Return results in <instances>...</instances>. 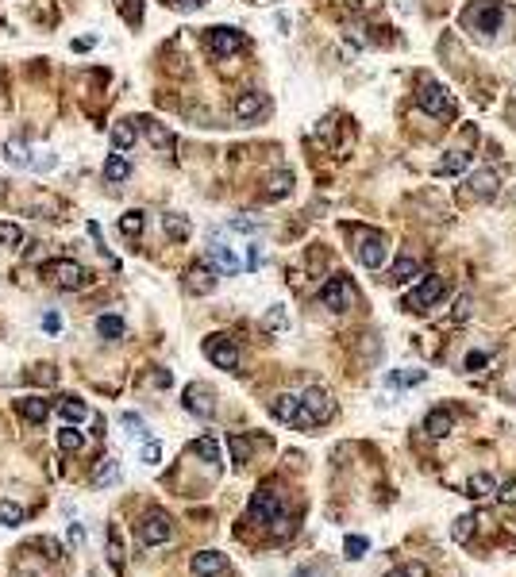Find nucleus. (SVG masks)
<instances>
[{"label":"nucleus","mask_w":516,"mask_h":577,"mask_svg":"<svg viewBox=\"0 0 516 577\" xmlns=\"http://www.w3.org/2000/svg\"><path fill=\"white\" fill-rule=\"evenodd\" d=\"M227 570V554H220V550H201V554H193V573L196 577H216Z\"/></svg>","instance_id":"obj_14"},{"label":"nucleus","mask_w":516,"mask_h":577,"mask_svg":"<svg viewBox=\"0 0 516 577\" xmlns=\"http://www.w3.org/2000/svg\"><path fill=\"white\" fill-rule=\"evenodd\" d=\"M416 274H420V262H416L413 254H401V258L393 262V270H389V281L393 285H405V281H413Z\"/></svg>","instance_id":"obj_20"},{"label":"nucleus","mask_w":516,"mask_h":577,"mask_svg":"<svg viewBox=\"0 0 516 577\" xmlns=\"http://www.w3.org/2000/svg\"><path fill=\"white\" fill-rule=\"evenodd\" d=\"M85 447V435L77 431V427H62L58 431V450H65V455H73V450Z\"/></svg>","instance_id":"obj_32"},{"label":"nucleus","mask_w":516,"mask_h":577,"mask_svg":"<svg viewBox=\"0 0 516 577\" xmlns=\"http://www.w3.org/2000/svg\"><path fill=\"white\" fill-rule=\"evenodd\" d=\"M39 381H54V369L51 366H39Z\"/></svg>","instance_id":"obj_54"},{"label":"nucleus","mask_w":516,"mask_h":577,"mask_svg":"<svg viewBox=\"0 0 516 577\" xmlns=\"http://www.w3.org/2000/svg\"><path fill=\"white\" fill-rule=\"evenodd\" d=\"M420 570H393V573H386V577H416Z\"/></svg>","instance_id":"obj_55"},{"label":"nucleus","mask_w":516,"mask_h":577,"mask_svg":"<svg viewBox=\"0 0 516 577\" xmlns=\"http://www.w3.org/2000/svg\"><path fill=\"white\" fill-rule=\"evenodd\" d=\"M108 566L112 570H124V547H120V535H108Z\"/></svg>","instance_id":"obj_39"},{"label":"nucleus","mask_w":516,"mask_h":577,"mask_svg":"<svg viewBox=\"0 0 516 577\" xmlns=\"http://www.w3.org/2000/svg\"><path fill=\"white\" fill-rule=\"evenodd\" d=\"M4 154H8V162H12V166H27V154H23V143H20V139H8Z\"/></svg>","instance_id":"obj_41"},{"label":"nucleus","mask_w":516,"mask_h":577,"mask_svg":"<svg viewBox=\"0 0 516 577\" xmlns=\"http://www.w3.org/2000/svg\"><path fill=\"white\" fill-rule=\"evenodd\" d=\"M143 127H146V139H151L158 151H174V135H170L162 123H151V120H143Z\"/></svg>","instance_id":"obj_26"},{"label":"nucleus","mask_w":516,"mask_h":577,"mask_svg":"<svg viewBox=\"0 0 516 577\" xmlns=\"http://www.w3.org/2000/svg\"><path fill=\"white\" fill-rule=\"evenodd\" d=\"M170 535H174V527H170L166 512H146L143 524H139V539H143L146 547H158V543H166Z\"/></svg>","instance_id":"obj_12"},{"label":"nucleus","mask_w":516,"mask_h":577,"mask_svg":"<svg viewBox=\"0 0 516 577\" xmlns=\"http://www.w3.org/2000/svg\"><path fill=\"white\" fill-rule=\"evenodd\" d=\"M158 458H162V447H158V443H143V462H146V466H154Z\"/></svg>","instance_id":"obj_48"},{"label":"nucleus","mask_w":516,"mask_h":577,"mask_svg":"<svg viewBox=\"0 0 516 577\" xmlns=\"http://www.w3.org/2000/svg\"><path fill=\"white\" fill-rule=\"evenodd\" d=\"M120 235H127V239L143 235V212H139V208L124 212V216H120Z\"/></svg>","instance_id":"obj_30"},{"label":"nucleus","mask_w":516,"mask_h":577,"mask_svg":"<svg viewBox=\"0 0 516 577\" xmlns=\"http://www.w3.org/2000/svg\"><path fill=\"white\" fill-rule=\"evenodd\" d=\"M320 300H324V308H332V312H347L351 304H355V285H351V277H327L324 288H320Z\"/></svg>","instance_id":"obj_6"},{"label":"nucleus","mask_w":516,"mask_h":577,"mask_svg":"<svg viewBox=\"0 0 516 577\" xmlns=\"http://www.w3.org/2000/svg\"><path fill=\"white\" fill-rule=\"evenodd\" d=\"M416 108L428 112V115H443L451 108V96H447V89L439 85V81H424L420 93H416Z\"/></svg>","instance_id":"obj_10"},{"label":"nucleus","mask_w":516,"mask_h":577,"mask_svg":"<svg viewBox=\"0 0 516 577\" xmlns=\"http://www.w3.org/2000/svg\"><path fill=\"white\" fill-rule=\"evenodd\" d=\"M104 177L108 181H127L131 177V162L124 158V154H112V158L104 162Z\"/></svg>","instance_id":"obj_28"},{"label":"nucleus","mask_w":516,"mask_h":577,"mask_svg":"<svg viewBox=\"0 0 516 577\" xmlns=\"http://www.w3.org/2000/svg\"><path fill=\"white\" fill-rule=\"evenodd\" d=\"M462 20H466V27L482 31V35H493V31L501 27L505 12H501V4H497V0H474V8H466Z\"/></svg>","instance_id":"obj_2"},{"label":"nucleus","mask_w":516,"mask_h":577,"mask_svg":"<svg viewBox=\"0 0 516 577\" xmlns=\"http://www.w3.org/2000/svg\"><path fill=\"white\" fill-rule=\"evenodd\" d=\"M270 412H274V419H282V424H293L301 412V397L297 393H282V397L270 404Z\"/></svg>","instance_id":"obj_19"},{"label":"nucleus","mask_w":516,"mask_h":577,"mask_svg":"<svg viewBox=\"0 0 516 577\" xmlns=\"http://www.w3.org/2000/svg\"><path fill=\"white\" fill-rule=\"evenodd\" d=\"M424 381V369H393V374H389V385H397V389H401V385H420Z\"/></svg>","instance_id":"obj_37"},{"label":"nucleus","mask_w":516,"mask_h":577,"mask_svg":"<svg viewBox=\"0 0 516 577\" xmlns=\"http://www.w3.org/2000/svg\"><path fill=\"white\" fill-rule=\"evenodd\" d=\"M96 335L108 339V343L124 339V319H120V316H101V319H96Z\"/></svg>","instance_id":"obj_25"},{"label":"nucleus","mask_w":516,"mask_h":577,"mask_svg":"<svg viewBox=\"0 0 516 577\" xmlns=\"http://www.w3.org/2000/svg\"><path fill=\"white\" fill-rule=\"evenodd\" d=\"M193 455H201L204 462H212V466H216V462H220V443L212 439V435H201V439L193 443Z\"/></svg>","instance_id":"obj_33"},{"label":"nucleus","mask_w":516,"mask_h":577,"mask_svg":"<svg viewBox=\"0 0 516 577\" xmlns=\"http://www.w3.org/2000/svg\"><path fill=\"white\" fill-rule=\"evenodd\" d=\"M124 424L131 427V435H143V419H139L135 412H124Z\"/></svg>","instance_id":"obj_50"},{"label":"nucleus","mask_w":516,"mask_h":577,"mask_svg":"<svg viewBox=\"0 0 516 577\" xmlns=\"http://www.w3.org/2000/svg\"><path fill=\"white\" fill-rule=\"evenodd\" d=\"M466 316H470V296H462L458 308H455V319H466Z\"/></svg>","instance_id":"obj_51"},{"label":"nucleus","mask_w":516,"mask_h":577,"mask_svg":"<svg viewBox=\"0 0 516 577\" xmlns=\"http://www.w3.org/2000/svg\"><path fill=\"white\" fill-rule=\"evenodd\" d=\"M204 43H208V51L216 58H232V54H239L243 46H247V39H243V31H235V27H208Z\"/></svg>","instance_id":"obj_5"},{"label":"nucleus","mask_w":516,"mask_h":577,"mask_svg":"<svg viewBox=\"0 0 516 577\" xmlns=\"http://www.w3.org/2000/svg\"><path fill=\"white\" fill-rule=\"evenodd\" d=\"M247 512L255 524H277V519H282V497H277L274 489H258L255 497H251Z\"/></svg>","instance_id":"obj_8"},{"label":"nucleus","mask_w":516,"mask_h":577,"mask_svg":"<svg viewBox=\"0 0 516 577\" xmlns=\"http://www.w3.org/2000/svg\"><path fill=\"white\" fill-rule=\"evenodd\" d=\"M0 243H4V246H20L23 243V231L15 227V224H0Z\"/></svg>","instance_id":"obj_42"},{"label":"nucleus","mask_w":516,"mask_h":577,"mask_svg":"<svg viewBox=\"0 0 516 577\" xmlns=\"http://www.w3.org/2000/svg\"><path fill=\"white\" fill-rule=\"evenodd\" d=\"M43 327H46V331H58V327H62V319H58V316H54V312H51V316L43 319Z\"/></svg>","instance_id":"obj_52"},{"label":"nucleus","mask_w":516,"mask_h":577,"mask_svg":"<svg viewBox=\"0 0 516 577\" xmlns=\"http://www.w3.org/2000/svg\"><path fill=\"white\" fill-rule=\"evenodd\" d=\"M201 4H208V0H177V8H185V12H193V8H201Z\"/></svg>","instance_id":"obj_53"},{"label":"nucleus","mask_w":516,"mask_h":577,"mask_svg":"<svg viewBox=\"0 0 516 577\" xmlns=\"http://www.w3.org/2000/svg\"><path fill=\"white\" fill-rule=\"evenodd\" d=\"M131 143H135V123H131V120H120L116 127H112V146H116V151H127Z\"/></svg>","instance_id":"obj_29"},{"label":"nucleus","mask_w":516,"mask_h":577,"mask_svg":"<svg viewBox=\"0 0 516 577\" xmlns=\"http://www.w3.org/2000/svg\"><path fill=\"white\" fill-rule=\"evenodd\" d=\"M204 354H208V362H216L220 369H239V346H235L227 335H208L204 339Z\"/></svg>","instance_id":"obj_7"},{"label":"nucleus","mask_w":516,"mask_h":577,"mask_svg":"<svg viewBox=\"0 0 516 577\" xmlns=\"http://www.w3.org/2000/svg\"><path fill=\"white\" fill-rule=\"evenodd\" d=\"M424 431H428L432 439H447V435L455 431V416L443 408H432L428 416H424Z\"/></svg>","instance_id":"obj_16"},{"label":"nucleus","mask_w":516,"mask_h":577,"mask_svg":"<svg viewBox=\"0 0 516 577\" xmlns=\"http://www.w3.org/2000/svg\"><path fill=\"white\" fill-rule=\"evenodd\" d=\"M120 481V462L116 458H101V466L93 469V489H104V485Z\"/></svg>","instance_id":"obj_21"},{"label":"nucleus","mask_w":516,"mask_h":577,"mask_svg":"<svg viewBox=\"0 0 516 577\" xmlns=\"http://www.w3.org/2000/svg\"><path fill=\"white\" fill-rule=\"evenodd\" d=\"M289 189H293V173H274V177H270V189H266V201H282Z\"/></svg>","instance_id":"obj_34"},{"label":"nucleus","mask_w":516,"mask_h":577,"mask_svg":"<svg viewBox=\"0 0 516 577\" xmlns=\"http://www.w3.org/2000/svg\"><path fill=\"white\" fill-rule=\"evenodd\" d=\"M20 416L31 419V424H43V419L51 416V404L39 400V397H23V400H20Z\"/></svg>","instance_id":"obj_22"},{"label":"nucleus","mask_w":516,"mask_h":577,"mask_svg":"<svg viewBox=\"0 0 516 577\" xmlns=\"http://www.w3.org/2000/svg\"><path fill=\"white\" fill-rule=\"evenodd\" d=\"M185 412H193V416H201V419H208L212 412H216V397H212V389L204 381H193V385H185Z\"/></svg>","instance_id":"obj_11"},{"label":"nucleus","mask_w":516,"mask_h":577,"mask_svg":"<svg viewBox=\"0 0 516 577\" xmlns=\"http://www.w3.org/2000/svg\"><path fill=\"white\" fill-rule=\"evenodd\" d=\"M266 112V96L262 93H255V89H251V93H239V101H235V115H239V120H258V115Z\"/></svg>","instance_id":"obj_18"},{"label":"nucleus","mask_w":516,"mask_h":577,"mask_svg":"<svg viewBox=\"0 0 516 577\" xmlns=\"http://www.w3.org/2000/svg\"><path fill=\"white\" fill-rule=\"evenodd\" d=\"M466 166H470V154H466V151H451L443 162H439V173H443V177H455V173H462Z\"/></svg>","instance_id":"obj_27"},{"label":"nucleus","mask_w":516,"mask_h":577,"mask_svg":"<svg viewBox=\"0 0 516 577\" xmlns=\"http://www.w3.org/2000/svg\"><path fill=\"white\" fill-rule=\"evenodd\" d=\"M389 258V246L382 235H363V243H358V262H363L366 270H382Z\"/></svg>","instance_id":"obj_13"},{"label":"nucleus","mask_w":516,"mask_h":577,"mask_svg":"<svg viewBox=\"0 0 516 577\" xmlns=\"http://www.w3.org/2000/svg\"><path fill=\"white\" fill-rule=\"evenodd\" d=\"M185 288H189V293H196V296L212 293V288H216V274H212V270L204 266V262H196L189 274H185Z\"/></svg>","instance_id":"obj_17"},{"label":"nucleus","mask_w":516,"mask_h":577,"mask_svg":"<svg viewBox=\"0 0 516 577\" xmlns=\"http://www.w3.org/2000/svg\"><path fill=\"white\" fill-rule=\"evenodd\" d=\"M497 185H501L497 170H478L470 181H466V189H470V196H474V201H489V196L497 193Z\"/></svg>","instance_id":"obj_15"},{"label":"nucleus","mask_w":516,"mask_h":577,"mask_svg":"<svg viewBox=\"0 0 516 577\" xmlns=\"http://www.w3.org/2000/svg\"><path fill=\"white\" fill-rule=\"evenodd\" d=\"M227 447H232V458L239 462V466H243V462L251 458V443L243 439V435H232V439H227Z\"/></svg>","instance_id":"obj_40"},{"label":"nucleus","mask_w":516,"mask_h":577,"mask_svg":"<svg viewBox=\"0 0 516 577\" xmlns=\"http://www.w3.org/2000/svg\"><path fill=\"white\" fill-rule=\"evenodd\" d=\"M285 327V304H274V308L262 316V331H282Z\"/></svg>","instance_id":"obj_36"},{"label":"nucleus","mask_w":516,"mask_h":577,"mask_svg":"<svg viewBox=\"0 0 516 577\" xmlns=\"http://www.w3.org/2000/svg\"><path fill=\"white\" fill-rule=\"evenodd\" d=\"M332 416H335V400H332V393L316 385V389H308L305 397H301V412H297V419H293V427L308 431V427L324 424V419H332Z\"/></svg>","instance_id":"obj_1"},{"label":"nucleus","mask_w":516,"mask_h":577,"mask_svg":"<svg viewBox=\"0 0 516 577\" xmlns=\"http://www.w3.org/2000/svg\"><path fill=\"white\" fill-rule=\"evenodd\" d=\"M35 547H39V550H46V558H58V554H62V547H58L54 539H39Z\"/></svg>","instance_id":"obj_49"},{"label":"nucleus","mask_w":516,"mask_h":577,"mask_svg":"<svg viewBox=\"0 0 516 577\" xmlns=\"http://www.w3.org/2000/svg\"><path fill=\"white\" fill-rule=\"evenodd\" d=\"M497 497H501L505 500V505H516V481H505V485H497Z\"/></svg>","instance_id":"obj_47"},{"label":"nucleus","mask_w":516,"mask_h":577,"mask_svg":"<svg viewBox=\"0 0 516 577\" xmlns=\"http://www.w3.org/2000/svg\"><path fill=\"white\" fill-rule=\"evenodd\" d=\"M162 227H166V235L174 239V243H185V239H189V220H185V216H177V212L162 216Z\"/></svg>","instance_id":"obj_24"},{"label":"nucleus","mask_w":516,"mask_h":577,"mask_svg":"<svg viewBox=\"0 0 516 577\" xmlns=\"http://www.w3.org/2000/svg\"><path fill=\"white\" fill-rule=\"evenodd\" d=\"M227 231H239V235H255L258 231V220H247V216H235L232 224H227Z\"/></svg>","instance_id":"obj_44"},{"label":"nucleus","mask_w":516,"mask_h":577,"mask_svg":"<svg viewBox=\"0 0 516 577\" xmlns=\"http://www.w3.org/2000/svg\"><path fill=\"white\" fill-rule=\"evenodd\" d=\"M470 531H474V516H458L455 519V543H466V539H470Z\"/></svg>","instance_id":"obj_43"},{"label":"nucleus","mask_w":516,"mask_h":577,"mask_svg":"<svg viewBox=\"0 0 516 577\" xmlns=\"http://www.w3.org/2000/svg\"><path fill=\"white\" fill-rule=\"evenodd\" d=\"M343 550H347V558H363L366 550H370V539H366V535H347Z\"/></svg>","instance_id":"obj_38"},{"label":"nucleus","mask_w":516,"mask_h":577,"mask_svg":"<svg viewBox=\"0 0 516 577\" xmlns=\"http://www.w3.org/2000/svg\"><path fill=\"white\" fill-rule=\"evenodd\" d=\"M493 489H497V481L489 474H474L470 481H466V497H470V500H486Z\"/></svg>","instance_id":"obj_23"},{"label":"nucleus","mask_w":516,"mask_h":577,"mask_svg":"<svg viewBox=\"0 0 516 577\" xmlns=\"http://www.w3.org/2000/svg\"><path fill=\"white\" fill-rule=\"evenodd\" d=\"M486 362H489L486 350H470V354H466V369H470V374H474V369H482Z\"/></svg>","instance_id":"obj_46"},{"label":"nucleus","mask_w":516,"mask_h":577,"mask_svg":"<svg viewBox=\"0 0 516 577\" xmlns=\"http://www.w3.org/2000/svg\"><path fill=\"white\" fill-rule=\"evenodd\" d=\"M0 524L20 527V524H23V508L15 505V500H0Z\"/></svg>","instance_id":"obj_35"},{"label":"nucleus","mask_w":516,"mask_h":577,"mask_svg":"<svg viewBox=\"0 0 516 577\" xmlns=\"http://www.w3.org/2000/svg\"><path fill=\"white\" fill-rule=\"evenodd\" d=\"M262 262H266V254L258 251V243H251V251H247V262H243V270H258Z\"/></svg>","instance_id":"obj_45"},{"label":"nucleus","mask_w":516,"mask_h":577,"mask_svg":"<svg viewBox=\"0 0 516 577\" xmlns=\"http://www.w3.org/2000/svg\"><path fill=\"white\" fill-rule=\"evenodd\" d=\"M58 412H62L65 419H70V424H81V419L89 416V408H85V404H81L77 397H62V400H58Z\"/></svg>","instance_id":"obj_31"},{"label":"nucleus","mask_w":516,"mask_h":577,"mask_svg":"<svg viewBox=\"0 0 516 577\" xmlns=\"http://www.w3.org/2000/svg\"><path fill=\"white\" fill-rule=\"evenodd\" d=\"M43 274L51 277L58 288H85L93 277H89V270L85 266H77V262H70V258H62V262H51V266H43Z\"/></svg>","instance_id":"obj_4"},{"label":"nucleus","mask_w":516,"mask_h":577,"mask_svg":"<svg viewBox=\"0 0 516 577\" xmlns=\"http://www.w3.org/2000/svg\"><path fill=\"white\" fill-rule=\"evenodd\" d=\"M443 293H447V277H436V274H428L420 285L408 293V300H405V308H413V312H428L432 304H439L443 300Z\"/></svg>","instance_id":"obj_3"},{"label":"nucleus","mask_w":516,"mask_h":577,"mask_svg":"<svg viewBox=\"0 0 516 577\" xmlns=\"http://www.w3.org/2000/svg\"><path fill=\"white\" fill-rule=\"evenodd\" d=\"M208 258H212V266H216V274H227V277H235V274H243V262H239V254L232 251V246L224 243V239L212 231V243H208Z\"/></svg>","instance_id":"obj_9"}]
</instances>
